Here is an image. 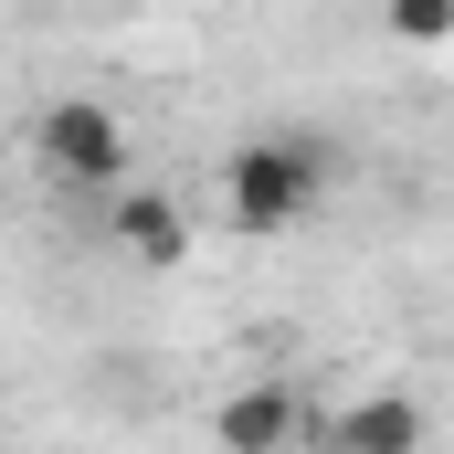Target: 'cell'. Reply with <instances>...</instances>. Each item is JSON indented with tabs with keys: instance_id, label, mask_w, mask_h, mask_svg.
<instances>
[{
	"instance_id": "1",
	"label": "cell",
	"mask_w": 454,
	"mask_h": 454,
	"mask_svg": "<svg viewBox=\"0 0 454 454\" xmlns=\"http://www.w3.org/2000/svg\"><path fill=\"white\" fill-rule=\"evenodd\" d=\"M328 169H339L328 137H243L223 159V180H212V212L232 232H286L328 201Z\"/></svg>"
},
{
	"instance_id": "2",
	"label": "cell",
	"mask_w": 454,
	"mask_h": 454,
	"mask_svg": "<svg viewBox=\"0 0 454 454\" xmlns=\"http://www.w3.org/2000/svg\"><path fill=\"white\" fill-rule=\"evenodd\" d=\"M32 159L64 180V191H127L137 180V148H127V116L106 96H53V106L32 116Z\"/></svg>"
},
{
	"instance_id": "3",
	"label": "cell",
	"mask_w": 454,
	"mask_h": 454,
	"mask_svg": "<svg viewBox=\"0 0 454 454\" xmlns=\"http://www.w3.org/2000/svg\"><path fill=\"white\" fill-rule=\"evenodd\" d=\"M106 243L127 254V264L169 275V264H191V201L159 191V180H127V191L106 201Z\"/></svg>"
},
{
	"instance_id": "4",
	"label": "cell",
	"mask_w": 454,
	"mask_h": 454,
	"mask_svg": "<svg viewBox=\"0 0 454 454\" xmlns=\"http://www.w3.org/2000/svg\"><path fill=\"white\" fill-rule=\"evenodd\" d=\"M212 444H223V454H296V444H307L296 380H232L223 402H212Z\"/></svg>"
},
{
	"instance_id": "5",
	"label": "cell",
	"mask_w": 454,
	"mask_h": 454,
	"mask_svg": "<svg viewBox=\"0 0 454 454\" xmlns=\"http://www.w3.org/2000/svg\"><path fill=\"white\" fill-rule=\"evenodd\" d=\"M423 434H434V423H423L412 391H359L317 444H328V454H423Z\"/></svg>"
},
{
	"instance_id": "6",
	"label": "cell",
	"mask_w": 454,
	"mask_h": 454,
	"mask_svg": "<svg viewBox=\"0 0 454 454\" xmlns=\"http://www.w3.org/2000/svg\"><path fill=\"white\" fill-rule=\"evenodd\" d=\"M380 32L402 53H444L454 43V0H380Z\"/></svg>"
}]
</instances>
